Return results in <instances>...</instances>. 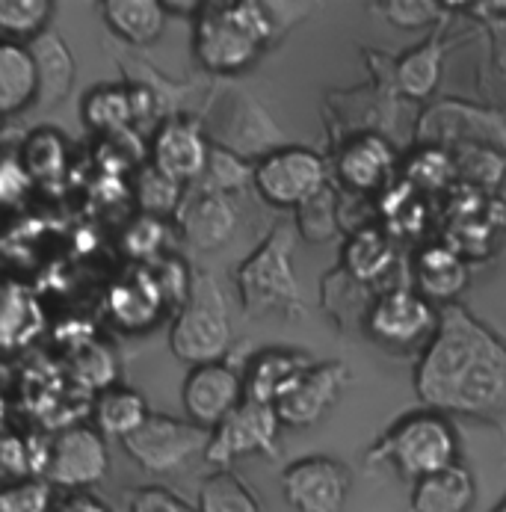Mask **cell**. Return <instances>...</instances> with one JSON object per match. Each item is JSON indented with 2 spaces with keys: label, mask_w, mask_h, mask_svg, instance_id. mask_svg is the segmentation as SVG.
<instances>
[{
  "label": "cell",
  "mask_w": 506,
  "mask_h": 512,
  "mask_svg": "<svg viewBox=\"0 0 506 512\" xmlns=\"http://www.w3.org/2000/svg\"><path fill=\"white\" fill-rule=\"evenodd\" d=\"M350 468L332 456H302L282 471V495L293 512H344Z\"/></svg>",
  "instance_id": "30bf717a"
},
{
  "label": "cell",
  "mask_w": 506,
  "mask_h": 512,
  "mask_svg": "<svg viewBox=\"0 0 506 512\" xmlns=\"http://www.w3.org/2000/svg\"><path fill=\"white\" fill-rule=\"evenodd\" d=\"M279 433H282V421L273 406L243 400L217 430H211L205 459L217 468H228L243 456L276 453Z\"/></svg>",
  "instance_id": "8fae6325"
},
{
  "label": "cell",
  "mask_w": 506,
  "mask_h": 512,
  "mask_svg": "<svg viewBox=\"0 0 506 512\" xmlns=\"http://www.w3.org/2000/svg\"><path fill=\"white\" fill-rule=\"evenodd\" d=\"M373 459L388 462L403 480H424L459 462V433L447 415L421 409L400 418L373 447Z\"/></svg>",
  "instance_id": "277c9868"
},
{
  "label": "cell",
  "mask_w": 506,
  "mask_h": 512,
  "mask_svg": "<svg viewBox=\"0 0 506 512\" xmlns=\"http://www.w3.org/2000/svg\"><path fill=\"white\" fill-rule=\"evenodd\" d=\"M148 406L145 397L134 388L125 385H110L98 394L95 403V430L101 436H116V439H128L131 433H137L148 418Z\"/></svg>",
  "instance_id": "cb8c5ba5"
},
{
  "label": "cell",
  "mask_w": 506,
  "mask_h": 512,
  "mask_svg": "<svg viewBox=\"0 0 506 512\" xmlns=\"http://www.w3.org/2000/svg\"><path fill=\"white\" fill-rule=\"evenodd\" d=\"M24 169L30 172V178H39V175H54L63 169V140L57 134H48V131H39L27 140L24 154H18Z\"/></svg>",
  "instance_id": "8d00e7d4"
},
{
  "label": "cell",
  "mask_w": 506,
  "mask_h": 512,
  "mask_svg": "<svg viewBox=\"0 0 506 512\" xmlns=\"http://www.w3.org/2000/svg\"><path fill=\"white\" fill-rule=\"evenodd\" d=\"M273 15L264 3H202L193 27V51L202 69L237 74L249 69L273 39Z\"/></svg>",
  "instance_id": "7a4b0ae2"
},
{
  "label": "cell",
  "mask_w": 506,
  "mask_h": 512,
  "mask_svg": "<svg viewBox=\"0 0 506 512\" xmlns=\"http://www.w3.org/2000/svg\"><path fill=\"white\" fill-rule=\"evenodd\" d=\"M83 119L95 131L119 134L137 122V104H134V89L122 86H101L89 92L83 101Z\"/></svg>",
  "instance_id": "4316f807"
},
{
  "label": "cell",
  "mask_w": 506,
  "mask_h": 512,
  "mask_svg": "<svg viewBox=\"0 0 506 512\" xmlns=\"http://www.w3.org/2000/svg\"><path fill=\"white\" fill-rule=\"evenodd\" d=\"M258 196L273 208H299L329 184L326 160L305 146H282L264 154L252 169Z\"/></svg>",
  "instance_id": "8992f818"
},
{
  "label": "cell",
  "mask_w": 506,
  "mask_h": 512,
  "mask_svg": "<svg viewBox=\"0 0 506 512\" xmlns=\"http://www.w3.org/2000/svg\"><path fill=\"white\" fill-rule=\"evenodd\" d=\"M178 222L184 240L199 252H214L225 246L237 231V208L231 196L222 193H196L187 205L178 208Z\"/></svg>",
  "instance_id": "9a60e30c"
},
{
  "label": "cell",
  "mask_w": 506,
  "mask_h": 512,
  "mask_svg": "<svg viewBox=\"0 0 506 512\" xmlns=\"http://www.w3.org/2000/svg\"><path fill=\"white\" fill-rule=\"evenodd\" d=\"M166 243V222L157 217H140L125 234V249L131 258L140 261H157L160 249Z\"/></svg>",
  "instance_id": "74e56055"
},
{
  "label": "cell",
  "mask_w": 506,
  "mask_h": 512,
  "mask_svg": "<svg viewBox=\"0 0 506 512\" xmlns=\"http://www.w3.org/2000/svg\"><path fill=\"white\" fill-rule=\"evenodd\" d=\"M30 172L24 169L21 157H0V205H12L18 202L27 187H30Z\"/></svg>",
  "instance_id": "60d3db41"
},
{
  "label": "cell",
  "mask_w": 506,
  "mask_h": 512,
  "mask_svg": "<svg viewBox=\"0 0 506 512\" xmlns=\"http://www.w3.org/2000/svg\"><path fill=\"white\" fill-rule=\"evenodd\" d=\"M211 433L172 418V415H157L151 412L143 421V427L137 433H131L128 439H122L125 453L151 474H175L181 468H187L196 456H205Z\"/></svg>",
  "instance_id": "52a82bcc"
},
{
  "label": "cell",
  "mask_w": 506,
  "mask_h": 512,
  "mask_svg": "<svg viewBox=\"0 0 506 512\" xmlns=\"http://www.w3.org/2000/svg\"><path fill=\"white\" fill-rule=\"evenodd\" d=\"M128 512H199L190 507L184 498H178L175 492L163 489V486H145L134 498H131V510Z\"/></svg>",
  "instance_id": "ab89813d"
},
{
  "label": "cell",
  "mask_w": 506,
  "mask_h": 512,
  "mask_svg": "<svg viewBox=\"0 0 506 512\" xmlns=\"http://www.w3.org/2000/svg\"><path fill=\"white\" fill-rule=\"evenodd\" d=\"M101 15L119 39L137 48L157 42L166 27V9L157 0H107Z\"/></svg>",
  "instance_id": "603a6c76"
},
{
  "label": "cell",
  "mask_w": 506,
  "mask_h": 512,
  "mask_svg": "<svg viewBox=\"0 0 506 512\" xmlns=\"http://www.w3.org/2000/svg\"><path fill=\"white\" fill-rule=\"evenodd\" d=\"M166 308H169L166 296L154 282L148 267L134 270L125 282H119L110 291V314L128 332H143L148 326H154Z\"/></svg>",
  "instance_id": "e0dca14e"
},
{
  "label": "cell",
  "mask_w": 506,
  "mask_h": 512,
  "mask_svg": "<svg viewBox=\"0 0 506 512\" xmlns=\"http://www.w3.org/2000/svg\"><path fill=\"white\" fill-rule=\"evenodd\" d=\"M367 335L388 350H418L433 341L438 308L415 288H388L367 311Z\"/></svg>",
  "instance_id": "ba28073f"
},
{
  "label": "cell",
  "mask_w": 506,
  "mask_h": 512,
  "mask_svg": "<svg viewBox=\"0 0 506 512\" xmlns=\"http://www.w3.org/2000/svg\"><path fill=\"white\" fill-rule=\"evenodd\" d=\"M350 370L344 362H311V367L293 382L288 394L273 406L282 427L308 430L320 424L347 388Z\"/></svg>",
  "instance_id": "7c38bea8"
},
{
  "label": "cell",
  "mask_w": 506,
  "mask_h": 512,
  "mask_svg": "<svg viewBox=\"0 0 506 512\" xmlns=\"http://www.w3.org/2000/svg\"><path fill=\"white\" fill-rule=\"evenodd\" d=\"M107 468H110L107 441L92 427H69L57 433L48 441L45 456L39 462L42 480L72 492L101 483Z\"/></svg>",
  "instance_id": "9c48e42d"
},
{
  "label": "cell",
  "mask_w": 506,
  "mask_h": 512,
  "mask_svg": "<svg viewBox=\"0 0 506 512\" xmlns=\"http://www.w3.org/2000/svg\"><path fill=\"white\" fill-rule=\"evenodd\" d=\"M311 367V359L293 350H264L252 359V365L243 376L246 385V400L276 406L288 388Z\"/></svg>",
  "instance_id": "ac0fdd59"
},
{
  "label": "cell",
  "mask_w": 506,
  "mask_h": 512,
  "mask_svg": "<svg viewBox=\"0 0 506 512\" xmlns=\"http://www.w3.org/2000/svg\"><path fill=\"white\" fill-rule=\"evenodd\" d=\"M54 486L42 477H18L0 486V512H51Z\"/></svg>",
  "instance_id": "e575fe53"
},
{
  "label": "cell",
  "mask_w": 506,
  "mask_h": 512,
  "mask_svg": "<svg viewBox=\"0 0 506 512\" xmlns=\"http://www.w3.org/2000/svg\"><path fill=\"white\" fill-rule=\"evenodd\" d=\"M231 338V317L214 279L193 282L190 299L178 308L169 329L172 353L193 367L214 365L231 350Z\"/></svg>",
  "instance_id": "5b68a950"
},
{
  "label": "cell",
  "mask_w": 506,
  "mask_h": 512,
  "mask_svg": "<svg viewBox=\"0 0 506 512\" xmlns=\"http://www.w3.org/2000/svg\"><path fill=\"white\" fill-rule=\"evenodd\" d=\"M39 101V69L27 45L0 39V119Z\"/></svg>",
  "instance_id": "d6986e66"
},
{
  "label": "cell",
  "mask_w": 506,
  "mask_h": 512,
  "mask_svg": "<svg viewBox=\"0 0 506 512\" xmlns=\"http://www.w3.org/2000/svg\"><path fill=\"white\" fill-rule=\"evenodd\" d=\"M415 291L433 305H453V299L468 285V267L462 255L450 246H430L415 261Z\"/></svg>",
  "instance_id": "ffe728a7"
},
{
  "label": "cell",
  "mask_w": 506,
  "mask_h": 512,
  "mask_svg": "<svg viewBox=\"0 0 506 512\" xmlns=\"http://www.w3.org/2000/svg\"><path fill=\"white\" fill-rule=\"evenodd\" d=\"M335 172H338V181L353 193L388 190V181L394 172V151L382 137L364 134L338 151Z\"/></svg>",
  "instance_id": "2e32d148"
},
{
  "label": "cell",
  "mask_w": 506,
  "mask_h": 512,
  "mask_svg": "<svg viewBox=\"0 0 506 512\" xmlns=\"http://www.w3.org/2000/svg\"><path fill=\"white\" fill-rule=\"evenodd\" d=\"M33 60H36V69H39V101L42 104H57L69 86H72L74 77V63L69 48L51 36V33H42L33 39V45H27Z\"/></svg>",
  "instance_id": "484cf974"
},
{
  "label": "cell",
  "mask_w": 506,
  "mask_h": 512,
  "mask_svg": "<svg viewBox=\"0 0 506 512\" xmlns=\"http://www.w3.org/2000/svg\"><path fill=\"white\" fill-rule=\"evenodd\" d=\"M252 169L255 166H249L237 151L214 146L211 157H208V169L202 175V190L231 196V193H237L240 187H246L252 181Z\"/></svg>",
  "instance_id": "4dcf8cb0"
},
{
  "label": "cell",
  "mask_w": 506,
  "mask_h": 512,
  "mask_svg": "<svg viewBox=\"0 0 506 512\" xmlns=\"http://www.w3.org/2000/svg\"><path fill=\"white\" fill-rule=\"evenodd\" d=\"M51 9L48 0H0V33L12 42L42 36Z\"/></svg>",
  "instance_id": "1f68e13d"
},
{
  "label": "cell",
  "mask_w": 506,
  "mask_h": 512,
  "mask_svg": "<svg viewBox=\"0 0 506 512\" xmlns=\"http://www.w3.org/2000/svg\"><path fill=\"white\" fill-rule=\"evenodd\" d=\"M54 512H110V507L101 504L98 498L86 495V492H74Z\"/></svg>",
  "instance_id": "b9f144b4"
},
{
  "label": "cell",
  "mask_w": 506,
  "mask_h": 512,
  "mask_svg": "<svg viewBox=\"0 0 506 512\" xmlns=\"http://www.w3.org/2000/svg\"><path fill=\"white\" fill-rule=\"evenodd\" d=\"M45 323L39 299L30 288L0 279V353H15L27 347Z\"/></svg>",
  "instance_id": "7402d4cb"
},
{
  "label": "cell",
  "mask_w": 506,
  "mask_h": 512,
  "mask_svg": "<svg viewBox=\"0 0 506 512\" xmlns=\"http://www.w3.org/2000/svg\"><path fill=\"white\" fill-rule=\"evenodd\" d=\"M137 202L143 208V217L163 220L166 214H175L181 208V184L166 178L154 166H145L137 184Z\"/></svg>",
  "instance_id": "d6a6232c"
},
{
  "label": "cell",
  "mask_w": 506,
  "mask_h": 512,
  "mask_svg": "<svg viewBox=\"0 0 506 512\" xmlns=\"http://www.w3.org/2000/svg\"><path fill=\"white\" fill-rule=\"evenodd\" d=\"M415 394L441 415H498L506 406V344L462 305L438 308V329L415 367Z\"/></svg>",
  "instance_id": "6da1fadb"
},
{
  "label": "cell",
  "mask_w": 506,
  "mask_h": 512,
  "mask_svg": "<svg viewBox=\"0 0 506 512\" xmlns=\"http://www.w3.org/2000/svg\"><path fill=\"white\" fill-rule=\"evenodd\" d=\"M504 169V157L489 146H471L456 157V178L462 175L477 187H495L504 178Z\"/></svg>",
  "instance_id": "d590c367"
},
{
  "label": "cell",
  "mask_w": 506,
  "mask_h": 512,
  "mask_svg": "<svg viewBox=\"0 0 506 512\" xmlns=\"http://www.w3.org/2000/svg\"><path fill=\"white\" fill-rule=\"evenodd\" d=\"M379 12L385 15V21H391L400 30H421L441 15V6L430 0H391L382 3Z\"/></svg>",
  "instance_id": "f35d334b"
},
{
  "label": "cell",
  "mask_w": 506,
  "mask_h": 512,
  "mask_svg": "<svg viewBox=\"0 0 506 512\" xmlns=\"http://www.w3.org/2000/svg\"><path fill=\"white\" fill-rule=\"evenodd\" d=\"M246 400L243 376L225 362L193 367L181 388V403L187 421L202 430H217L219 424Z\"/></svg>",
  "instance_id": "4fadbf2b"
},
{
  "label": "cell",
  "mask_w": 506,
  "mask_h": 512,
  "mask_svg": "<svg viewBox=\"0 0 506 512\" xmlns=\"http://www.w3.org/2000/svg\"><path fill=\"white\" fill-rule=\"evenodd\" d=\"M344 267L356 282H379L394 267V243L385 228H359L347 249H344Z\"/></svg>",
  "instance_id": "d4e9b609"
},
{
  "label": "cell",
  "mask_w": 506,
  "mask_h": 512,
  "mask_svg": "<svg viewBox=\"0 0 506 512\" xmlns=\"http://www.w3.org/2000/svg\"><path fill=\"white\" fill-rule=\"evenodd\" d=\"M199 512H261L255 492L228 468L214 471L199 489Z\"/></svg>",
  "instance_id": "83f0119b"
},
{
  "label": "cell",
  "mask_w": 506,
  "mask_h": 512,
  "mask_svg": "<svg viewBox=\"0 0 506 512\" xmlns=\"http://www.w3.org/2000/svg\"><path fill=\"white\" fill-rule=\"evenodd\" d=\"M296 231L308 243H326L338 234V208H335V190L326 184L320 193H314L308 202L296 208Z\"/></svg>",
  "instance_id": "f546056e"
},
{
  "label": "cell",
  "mask_w": 506,
  "mask_h": 512,
  "mask_svg": "<svg viewBox=\"0 0 506 512\" xmlns=\"http://www.w3.org/2000/svg\"><path fill=\"white\" fill-rule=\"evenodd\" d=\"M438 77H441V48L435 42L409 51L397 66V83L412 98H427L438 86Z\"/></svg>",
  "instance_id": "f1b7e54d"
},
{
  "label": "cell",
  "mask_w": 506,
  "mask_h": 512,
  "mask_svg": "<svg viewBox=\"0 0 506 512\" xmlns=\"http://www.w3.org/2000/svg\"><path fill=\"white\" fill-rule=\"evenodd\" d=\"M237 291L249 317H299L302 288L293 267V228L276 225L267 240L240 264Z\"/></svg>",
  "instance_id": "3957f363"
},
{
  "label": "cell",
  "mask_w": 506,
  "mask_h": 512,
  "mask_svg": "<svg viewBox=\"0 0 506 512\" xmlns=\"http://www.w3.org/2000/svg\"><path fill=\"white\" fill-rule=\"evenodd\" d=\"M474 498L477 480L462 462L412 483V512H468Z\"/></svg>",
  "instance_id": "44dd1931"
},
{
  "label": "cell",
  "mask_w": 506,
  "mask_h": 512,
  "mask_svg": "<svg viewBox=\"0 0 506 512\" xmlns=\"http://www.w3.org/2000/svg\"><path fill=\"white\" fill-rule=\"evenodd\" d=\"M211 148L214 146L208 143L199 122H193L187 116H175V119H166L154 134L151 166L184 187V184L202 181V175L208 169Z\"/></svg>",
  "instance_id": "5bb4252c"
},
{
  "label": "cell",
  "mask_w": 506,
  "mask_h": 512,
  "mask_svg": "<svg viewBox=\"0 0 506 512\" xmlns=\"http://www.w3.org/2000/svg\"><path fill=\"white\" fill-rule=\"evenodd\" d=\"M492 512H506V498H504V501H501V504H498V507H495V510H492Z\"/></svg>",
  "instance_id": "7bdbcfd3"
},
{
  "label": "cell",
  "mask_w": 506,
  "mask_h": 512,
  "mask_svg": "<svg viewBox=\"0 0 506 512\" xmlns=\"http://www.w3.org/2000/svg\"><path fill=\"white\" fill-rule=\"evenodd\" d=\"M403 175H406V184H412L415 190H441L456 175V160L441 148L427 146L415 157H409Z\"/></svg>",
  "instance_id": "836d02e7"
}]
</instances>
